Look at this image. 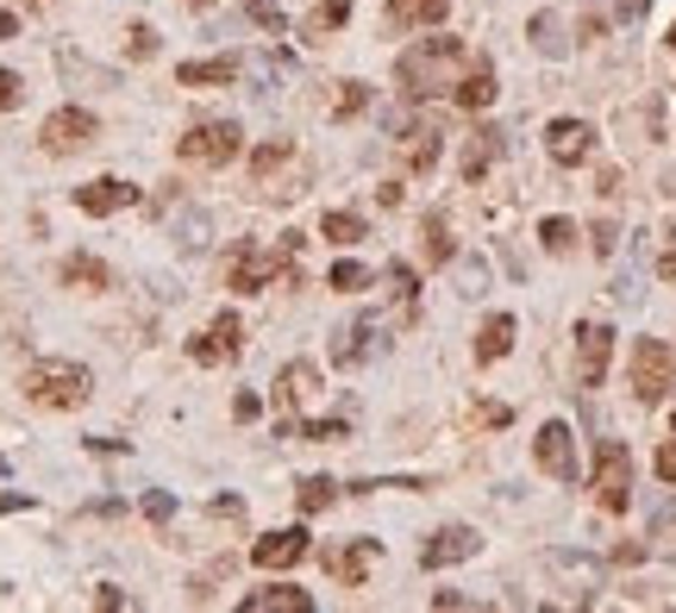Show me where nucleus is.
I'll list each match as a JSON object with an SVG mask.
<instances>
[{
	"mask_svg": "<svg viewBox=\"0 0 676 613\" xmlns=\"http://www.w3.org/2000/svg\"><path fill=\"white\" fill-rule=\"evenodd\" d=\"M470 63L464 39H420V44H407L401 63H395V82H401V95L426 100V95H439V88H458V69Z\"/></svg>",
	"mask_w": 676,
	"mask_h": 613,
	"instance_id": "f257e3e1",
	"label": "nucleus"
},
{
	"mask_svg": "<svg viewBox=\"0 0 676 613\" xmlns=\"http://www.w3.org/2000/svg\"><path fill=\"white\" fill-rule=\"evenodd\" d=\"M88 395H95V376L82 364H69V357H39V364L25 369V401L51 407V413H69Z\"/></svg>",
	"mask_w": 676,
	"mask_h": 613,
	"instance_id": "f03ea898",
	"label": "nucleus"
},
{
	"mask_svg": "<svg viewBox=\"0 0 676 613\" xmlns=\"http://www.w3.org/2000/svg\"><path fill=\"white\" fill-rule=\"evenodd\" d=\"M245 151V132H238V119H201L189 132L175 138V157L182 163H201V170H219V163H233Z\"/></svg>",
	"mask_w": 676,
	"mask_h": 613,
	"instance_id": "7ed1b4c3",
	"label": "nucleus"
},
{
	"mask_svg": "<svg viewBox=\"0 0 676 613\" xmlns=\"http://www.w3.org/2000/svg\"><path fill=\"white\" fill-rule=\"evenodd\" d=\"M595 507H608V514H626L633 507V451L620 439H601L595 444Z\"/></svg>",
	"mask_w": 676,
	"mask_h": 613,
	"instance_id": "20e7f679",
	"label": "nucleus"
},
{
	"mask_svg": "<svg viewBox=\"0 0 676 613\" xmlns=\"http://www.w3.org/2000/svg\"><path fill=\"white\" fill-rule=\"evenodd\" d=\"M676 388V351L664 338H639L633 345V395L645 407H657Z\"/></svg>",
	"mask_w": 676,
	"mask_h": 613,
	"instance_id": "39448f33",
	"label": "nucleus"
},
{
	"mask_svg": "<svg viewBox=\"0 0 676 613\" xmlns=\"http://www.w3.org/2000/svg\"><path fill=\"white\" fill-rule=\"evenodd\" d=\"M95 114H88V107H57V114L44 119L39 126V144L51 157H76V151H88V144H95Z\"/></svg>",
	"mask_w": 676,
	"mask_h": 613,
	"instance_id": "423d86ee",
	"label": "nucleus"
},
{
	"mask_svg": "<svg viewBox=\"0 0 676 613\" xmlns=\"http://www.w3.org/2000/svg\"><path fill=\"white\" fill-rule=\"evenodd\" d=\"M533 463H539L551 482H577V432L564 420H545L539 439H533Z\"/></svg>",
	"mask_w": 676,
	"mask_h": 613,
	"instance_id": "0eeeda50",
	"label": "nucleus"
},
{
	"mask_svg": "<svg viewBox=\"0 0 676 613\" xmlns=\"http://www.w3.org/2000/svg\"><path fill=\"white\" fill-rule=\"evenodd\" d=\"M289 250H294V245H276V250H238V257H233V288H238V294H257V288H270L276 276H294Z\"/></svg>",
	"mask_w": 676,
	"mask_h": 613,
	"instance_id": "6e6552de",
	"label": "nucleus"
},
{
	"mask_svg": "<svg viewBox=\"0 0 676 613\" xmlns=\"http://www.w3.org/2000/svg\"><path fill=\"white\" fill-rule=\"evenodd\" d=\"M608 364H614V326H601V320H582V326H577V383H582V388H601Z\"/></svg>",
	"mask_w": 676,
	"mask_h": 613,
	"instance_id": "1a4fd4ad",
	"label": "nucleus"
},
{
	"mask_svg": "<svg viewBox=\"0 0 676 613\" xmlns=\"http://www.w3.org/2000/svg\"><path fill=\"white\" fill-rule=\"evenodd\" d=\"M545 151H551L558 170H577V163H589V151H595V126H589V119H551V126H545Z\"/></svg>",
	"mask_w": 676,
	"mask_h": 613,
	"instance_id": "9d476101",
	"label": "nucleus"
},
{
	"mask_svg": "<svg viewBox=\"0 0 676 613\" xmlns=\"http://www.w3.org/2000/svg\"><path fill=\"white\" fill-rule=\"evenodd\" d=\"M238 351H245V326H238V313H219L201 338H189V357H194V364H207V369L213 364H233Z\"/></svg>",
	"mask_w": 676,
	"mask_h": 613,
	"instance_id": "9b49d317",
	"label": "nucleus"
},
{
	"mask_svg": "<svg viewBox=\"0 0 676 613\" xmlns=\"http://www.w3.org/2000/svg\"><path fill=\"white\" fill-rule=\"evenodd\" d=\"M301 557H308V526H276V533H264L251 545L257 570H294Z\"/></svg>",
	"mask_w": 676,
	"mask_h": 613,
	"instance_id": "f8f14e48",
	"label": "nucleus"
},
{
	"mask_svg": "<svg viewBox=\"0 0 676 613\" xmlns=\"http://www.w3.org/2000/svg\"><path fill=\"white\" fill-rule=\"evenodd\" d=\"M483 551V538L470 533V526H439V533L420 545V563L426 570H444V563H464V557Z\"/></svg>",
	"mask_w": 676,
	"mask_h": 613,
	"instance_id": "ddd939ff",
	"label": "nucleus"
},
{
	"mask_svg": "<svg viewBox=\"0 0 676 613\" xmlns=\"http://www.w3.org/2000/svg\"><path fill=\"white\" fill-rule=\"evenodd\" d=\"M132 201H138V189H132V182H119V175H100V182L76 189V207L88 213V219H107V213L132 207Z\"/></svg>",
	"mask_w": 676,
	"mask_h": 613,
	"instance_id": "4468645a",
	"label": "nucleus"
},
{
	"mask_svg": "<svg viewBox=\"0 0 676 613\" xmlns=\"http://www.w3.org/2000/svg\"><path fill=\"white\" fill-rule=\"evenodd\" d=\"M376 538H351V545H339V551H326V570L345 582V589H364V576H369V563H376Z\"/></svg>",
	"mask_w": 676,
	"mask_h": 613,
	"instance_id": "2eb2a0df",
	"label": "nucleus"
},
{
	"mask_svg": "<svg viewBox=\"0 0 676 613\" xmlns=\"http://www.w3.org/2000/svg\"><path fill=\"white\" fill-rule=\"evenodd\" d=\"M376 326H383V320H376V313H364L351 332H339V338H332V364H339V369H357V364H364L369 351H376Z\"/></svg>",
	"mask_w": 676,
	"mask_h": 613,
	"instance_id": "dca6fc26",
	"label": "nucleus"
},
{
	"mask_svg": "<svg viewBox=\"0 0 676 613\" xmlns=\"http://www.w3.org/2000/svg\"><path fill=\"white\" fill-rule=\"evenodd\" d=\"M245 613H308L313 607V594L308 589H294V582H276V589H257L238 601Z\"/></svg>",
	"mask_w": 676,
	"mask_h": 613,
	"instance_id": "f3484780",
	"label": "nucleus"
},
{
	"mask_svg": "<svg viewBox=\"0 0 676 613\" xmlns=\"http://www.w3.org/2000/svg\"><path fill=\"white\" fill-rule=\"evenodd\" d=\"M507 351H514V313H489L476 332V364H502Z\"/></svg>",
	"mask_w": 676,
	"mask_h": 613,
	"instance_id": "a211bd4d",
	"label": "nucleus"
},
{
	"mask_svg": "<svg viewBox=\"0 0 676 613\" xmlns=\"http://www.w3.org/2000/svg\"><path fill=\"white\" fill-rule=\"evenodd\" d=\"M451 13V0H388V25L414 32V25H439Z\"/></svg>",
	"mask_w": 676,
	"mask_h": 613,
	"instance_id": "6ab92c4d",
	"label": "nucleus"
},
{
	"mask_svg": "<svg viewBox=\"0 0 676 613\" xmlns=\"http://www.w3.org/2000/svg\"><path fill=\"white\" fill-rule=\"evenodd\" d=\"M182 88H219V82H238V57H201V63H182L175 69Z\"/></svg>",
	"mask_w": 676,
	"mask_h": 613,
	"instance_id": "aec40b11",
	"label": "nucleus"
},
{
	"mask_svg": "<svg viewBox=\"0 0 676 613\" xmlns=\"http://www.w3.org/2000/svg\"><path fill=\"white\" fill-rule=\"evenodd\" d=\"M451 100H458V107H470V114H483L489 100H495V69H489V63H476V69L451 88Z\"/></svg>",
	"mask_w": 676,
	"mask_h": 613,
	"instance_id": "412c9836",
	"label": "nucleus"
},
{
	"mask_svg": "<svg viewBox=\"0 0 676 613\" xmlns=\"http://www.w3.org/2000/svg\"><path fill=\"white\" fill-rule=\"evenodd\" d=\"M313 388H320V369H313V364H289V369H282V383H276V401H282V407H301Z\"/></svg>",
	"mask_w": 676,
	"mask_h": 613,
	"instance_id": "4be33fe9",
	"label": "nucleus"
},
{
	"mask_svg": "<svg viewBox=\"0 0 676 613\" xmlns=\"http://www.w3.org/2000/svg\"><path fill=\"white\" fill-rule=\"evenodd\" d=\"M495 157H502V132H489V126H483V132H470V144H464V175H470V182H483V170L495 163Z\"/></svg>",
	"mask_w": 676,
	"mask_h": 613,
	"instance_id": "5701e85b",
	"label": "nucleus"
},
{
	"mask_svg": "<svg viewBox=\"0 0 676 613\" xmlns=\"http://www.w3.org/2000/svg\"><path fill=\"white\" fill-rule=\"evenodd\" d=\"M63 282H69V288H88V294H100V288L114 282V269L100 264V257H69V264H63Z\"/></svg>",
	"mask_w": 676,
	"mask_h": 613,
	"instance_id": "b1692460",
	"label": "nucleus"
},
{
	"mask_svg": "<svg viewBox=\"0 0 676 613\" xmlns=\"http://www.w3.org/2000/svg\"><path fill=\"white\" fill-rule=\"evenodd\" d=\"M526 39L539 44L545 57H570V39H564L558 13H533V25H526Z\"/></svg>",
	"mask_w": 676,
	"mask_h": 613,
	"instance_id": "393cba45",
	"label": "nucleus"
},
{
	"mask_svg": "<svg viewBox=\"0 0 676 613\" xmlns=\"http://www.w3.org/2000/svg\"><path fill=\"white\" fill-rule=\"evenodd\" d=\"M282 163H294V144H289V138H270V144H264V151L251 157V175H257V189H270V175L282 170Z\"/></svg>",
	"mask_w": 676,
	"mask_h": 613,
	"instance_id": "a878e982",
	"label": "nucleus"
},
{
	"mask_svg": "<svg viewBox=\"0 0 676 613\" xmlns=\"http://www.w3.org/2000/svg\"><path fill=\"white\" fill-rule=\"evenodd\" d=\"M420 238H426V264H451V257H458V245H451V226H444L439 213H426Z\"/></svg>",
	"mask_w": 676,
	"mask_h": 613,
	"instance_id": "bb28decb",
	"label": "nucleus"
},
{
	"mask_svg": "<svg viewBox=\"0 0 676 613\" xmlns=\"http://www.w3.org/2000/svg\"><path fill=\"white\" fill-rule=\"evenodd\" d=\"M539 245L551 250V257H570V250H577V226H570L564 213H551V219H539Z\"/></svg>",
	"mask_w": 676,
	"mask_h": 613,
	"instance_id": "cd10ccee",
	"label": "nucleus"
},
{
	"mask_svg": "<svg viewBox=\"0 0 676 613\" xmlns=\"http://www.w3.org/2000/svg\"><path fill=\"white\" fill-rule=\"evenodd\" d=\"M414 144H407V170H432L439 163V126H414Z\"/></svg>",
	"mask_w": 676,
	"mask_h": 613,
	"instance_id": "c85d7f7f",
	"label": "nucleus"
},
{
	"mask_svg": "<svg viewBox=\"0 0 676 613\" xmlns=\"http://www.w3.org/2000/svg\"><path fill=\"white\" fill-rule=\"evenodd\" d=\"M345 20H351V0H320V7L308 13V32L313 39H326V32H339Z\"/></svg>",
	"mask_w": 676,
	"mask_h": 613,
	"instance_id": "c756f323",
	"label": "nucleus"
},
{
	"mask_svg": "<svg viewBox=\"0 0 676 613\" xmlns=\"http://www.w3.org/2000/svg\"><path fill=\"white\" fill-rule=\"evenodd\" d=\"M332 501H339V482H332V476H308V482H301V514H326Z\"/></svg>",
	"mask_w": 676,
	"mask_h": 613,
	"instance_id": "7c9ffc66",
	"label": "nucleus"
},
{
	"mask_svg": "<svg viewBox=\"0 0 676 613\" xmlns=\"http://www.w3.org/2000/svg\"><path fill=\"white\" fill-rule=\"evenodd\" d=\"M320 232H326L332 245H357V238H364V219H357V213H339V207H332L326 219H320Z\"/></svg>",
	"mask_w": 676,
	"mask_h": 613,
	"instance_id": "2f4dec72",
	"label": "nucleus"
},
{
	"mask_svg": "<svg viewBox=\"0 0 676 613\" xmlns=\"http://www.w3.org/2000/svg\"><path fill=\"white\" fill-rule=\"evenodd\" d=\"M364 282H369L364 264H351V257H339V264H332V288H339V294H357Z\"/></svg>",
	"mask_w": 676,
	"mask_h": 613,
	"instance_id": "473e14b6",
	"label": "nucleus"
},
{
	"mask_svg": "<svg viewBox=\"0 0 676 613\" xmlns=\"http://www.w3.org/2000/svg\"><path fill=\"white\" fill-rule=\"evenodd\" d=\"M245 13H251V20L264 25V32H289V13H282L276 0H245Z\"/></svg>",
	"mask_w": 676,
	"mask_h": 613,
	"instance_id": "72a5a7b5",
	"label": "nucleus"
},
{
	"mask_svg": "<svg viewBox=\"0 0 676 613\" xmlns=\"http://www.w3.org/2000/svg\"><path fill=\"white\" fill-rule=\"evenodd\" d=\"M369 107V82H345V95H339V107H332V114L339 119H357Z\"/></svg>",
	"mask_w": 676,
	"mask_h": 613,
	"instance_id": "f704fd0d",
	"label": "nucleus"
},
{
	"mask_svg": "<svg viewBox=\"0 0 676 613\" xmlns=\"http://www.w3.org/2000/svg\"><path fill=\"white\" fill-rule=\"evenodd\" d=\"M388 282H395V294L414 306V294H420V276H414V269H407V264H388Z\"/></svg>",
	"mask_w": 676,
	"mask_h": 613,
	"instance_id": "c9c22d12",
	"label": "nucleus"
},
{
	"mask_svg": "<svg viewBox=\"0 0 676 613\" xmlns=\"http://www.w3.org/2000/svg\"><path fill=\"white\" fill-rule=\"evenodd\" d=\"M20 100H25V82L13 76V69H0V114H13Z\"/></svg>",
	"mask_w": 676,
	"mask_h": 613,
	"instance_id": "e433bc0d",
	"label": "nucleus"
},
{
	"mask_svg": "<svg viewBox=\"0 0 676 613\" xmlns=\"http://www.w3.org/2000/svg\"><path fill=\"white\" fill-rule=\"evenodd\" d=\"M144 514H151L157 526H170V519H175V495H163V488H151V495H144Z\"/></svg>",
	"mask_w": 676,
	"mask_h": 613,
	"instance_id": "4c0bfd02",
	"label": "nucleus"
},
{
	"mask_svg": "<svg viewBox=\"0 0 676 613\" xmlns=\"http://www.w3.org/2000/svg\"><path fill=\"white\" fill-rule=\"evenodd\" d=\"M301 439H320V444L345 439V420H313V426H301Z\"/></svg>",
	"mask_w": 676,
	"mask_h": 613,
	"instance_id": "58836bf2",
	"label": "nucleus"
},
{
	"mask_svg": "<svg viewBox=\"0 0 676 613\" xmlns=\"http://www.w3.org/2000/svg\"><path fill=\"white\" fill-rule=\"evenodd\" d=\"M589 238H595V257H614V245H620V226H614V219H601V226L589 232Z\"/></svg>",
	"mask_w": 676,
	"mask_h": 613,
	"instance_id": "ea45409f",
	"label": "nucleus"
},
{
	"mask_svg": "<svg viewBox=\"0 0 676 613\" xmlns=\"http://www.w3.org/2000/svg\"><path fill=\"white\" fill-rule=\"evenodd\" d=\"M132 57H157V32L151 25H132Z\"/></svg>",
	"mask_w": 676,
	"mask_h": 613,
	"instance_id": "a19ab883",
	"label": "nucleus"
},
{
	"mask_svg": "<svg viewBox=\"0 0 676 613\" xmlns=\"http://www.w3.org/2000/svg\"><path fill=\"white\" fill-rule=\"evenodd\" d=\"M664 238H670V250H664V257H657V276H664V282H676V226L664 232Z\"/></svg>",
	"mask_w": 676,
	"mask_h": 613,
	"instance_id": "79ce46f5",
	"label": "nucleus"
},
{
	"mask_svg": "<svg viewBox=\"0 0 676 613\" xmlns=\"http://www.w3.org/2000/svg\"><path fill=\"white\" fill-rule=\"evenodd\" d=\"M476 420H483V426H507V420H514V407H476Z\"/></svg>",
	"mask_w": 676,
	"mask_h": 613,
	"instance_id": "37998d69",
	"label": "nucleus"
},
{
	"mask_svg": "<svg viewBox=\"0 0 676 613\" xmlns=\"http://www.w3.org/2000/svg\"><path fill=\"white\" fill-rule=\"evenodd\" d=\"M233 413H238V420H257V413H264V401H257V395H238Z\"/></svg>",
	"mask_w": 676,
	"mask_h": 613,
	"instance_id": "c03bdc74",
	"label": "nucleus"
},
{
	"mask_svg": "<svg viewBox=\"0 0 676 613\" xmlns=\"http://www.w3.org/2000/svg\"><path fill=\"white\" fill-rule=\"evenodd\" d=\"M657 476L676 482V444H664V451H657Z\"/></svg>",
	"mask_w": 676,
	"mask_h": 613,
	"instance_id": "a18cd8bd",
	"label": "nucleus"
},
{
	"mask_svg": "<svg viewBox=\"0 0 676 613\" xmlns=\"http://www.w3.org/2000/svg\"><path fill=\"white\" fill-rule=\"evenodd\" d=\"M20 507H32V495H0V514H20Z\"/></svg>",
	"mask_w": 676,
	"mask_h": 613,
	"instance_id": "49530a36",
	"label": "nucleus"
},
{
	"mask_svg": "<svg viewBox=\"0 0 676 613\" xmlns=\"http://www.w3.org/2000/svg\"><path fill=\"white\" fill-rule=\"evenodd\" d=\"M13 32H20V25H13V13H7V7H0V39H13Z\"/></svg>",
	"mask_w": 676,
	"mask_h": 613,
	"instance_id": "de8ad7c7",
	"label": "nucleus"
},
{
	"mask_svg": "<svg viewBox=\"0 0 676 613\" xmlns=\"http://www.w3.org/2000/svg\"><path fill=\"white\" fill-rule=\"evenodd\" d=\"M664 194H670V201H676V170H670V175H664Z\"/></svg>",
	"mask_w": 676,
	"mask_h": 613,
	"instance_id": "09e8293b",
	"label": "nucleus"
},
{
	"mask_svg": "<svg viewBox=\"0 0 676 613\" xmlns=\"http://www.w3.org/2000/svg\"><path fill=\"white\" fill-rule=\"evenodd\" d=\"M670 51H676V25H670Z\"/></svg>",
	"mask_w": 676,
	"mask_h": 613,
	"instance_id": "8fccbe9b",
	"label": "nucleus"
},
{
	"mask_svg": "<svg viewBox=\"0 0 676 613\" xmlns=\"http://www.w3.org/2000/svg\"><path fill=\"white\" fill-rule=\"evenodd\" d=\"M194 7H213V0H194Z\"/></svg>",
	"mask_w": 676,
	"mask_h": 613,
	"instance_id": "3c124183",
	"label": "nucleus"
},
{
	"mask_svg": "<svg viewBox=\"0 0 676 613\" xmlns=\"http://www.w3.org/2000/svg\"><path fill=\"white\" fill-rule=\"evenodd\" d=\"M670 426H676V413H670Z\"/></svg>",
	"mask_w": 676,
	"mask_h": 613,
	"instance_id": "603ef678",
	"label": "nucleus"
}]
</instances>
